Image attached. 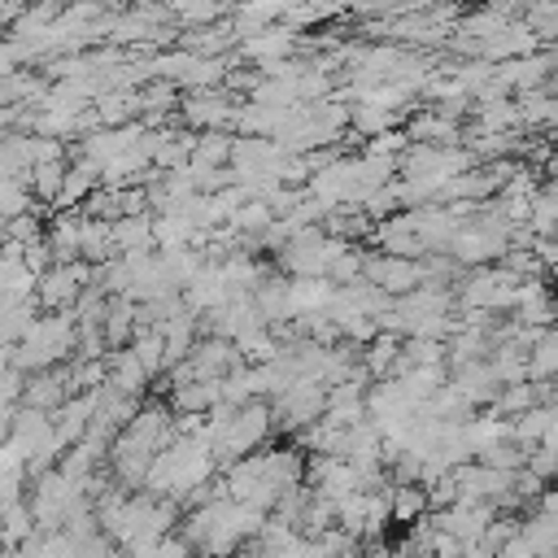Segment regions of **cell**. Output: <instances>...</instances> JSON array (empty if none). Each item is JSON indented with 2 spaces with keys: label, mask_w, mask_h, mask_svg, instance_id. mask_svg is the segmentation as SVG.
Listing matches in <instances>:
<instances>
[{
  "label": "cell",
  "mask_w": 558,
  "mask_h": 558,
  "mask_svg": "<svg viewBox=\"0 0 558 558\" xmlns=\"http://www.w3.org/2000/svg\"><path fill=\"white\" fill-rule=\"evenodd\" d=\"M87 283H96V266L87 257H78V262H52L39 275L35 296H39L44 310H74V301L83 296Z\"/></svg>",
  "instance_id": "6da1fadb"
},
{
  "label": "cell",
  "mask_w": 558,
  "mask_h": 558,
  "mask_svg": "<svg viewBox=\"0 0 558 558\" xmlns=\"http://www.w3.org/2000/svg\"><path fill=\"white\" fill-rule=\"evenodd\" d=\"M362 275H366L371 283H379L384 292L405 296V292H414V288L427 279V266H423V257H401V253H388V248L375 244V248H366Z\"/></svg>",
  "instance_id": "7a4b0ae2"
},
{
  "label": "cell",
  "mask_w": 558,
  "mask_h": 558,
  "mask_svg": "<svg viewBox=\"0 0 558 558\" xmlns=\"http://www.w3.org/2000/svg\"><path fill=\"white\" fill-rule=\"evenodd\" d=\"M235 100L218 87H205V92H187L183 105H179V122L192 126V131H209V126H227L235 122Z\"/></svg>",
  "instance_id": "3957f363"
},
{
  "label": "cell",
  "mask_w": 558,
  "mask_h": 558,
  "mask_svg": "<svg viewBox=\"0 0 558 558\" xmlns=\"http://www.w3.org/2000/svg\"><path fill=\"white\" fill-rule=\"evenodd\" d=\"M449 384H453L475 410H480V405H493L497 392H501V379H497V371H493L488 357H475V362L453 366V371H449Z\"/></svg>",
  "instance_id": "277c9868"
},
{
  "label": "cell",
  "mask_w": 558,
  "mask_h": 558,
  "mask_svg": "<svg viewBox=\"0 0 558 558\" xmlns=\"http://www.w3.org/2000/svg\"><path fill=\"white\" fill-rule=\"evenodd\" d=\"M148 379H153V371L144 366V357L131 349V344H122V349H109V384L118 388V392H126V397H148Z\"/></svg>",
  "instance_id": "5b68a950"
},
{
  "label": "cell",
  "mask_w": 558,
  "mask_h": 558,
  "mask_svg": "<svg viewBox=\"0 0 558 558\" xmlns=\"http://www.w3.org/2000/svg\"><path fill=\"white\" fill-rule=\"evenodd\" d=\"M392 484H397L392 488V523L410 527L423 514H432V493H427L423 480H392Z\"/></svg>",
  "instance_id": "8992f818"
},
{
  "label": "cell",
  "mask_w": 558,
  "mask_h": 558,
  "mask_svg": "<svg viewBox=\"0 0 558 558\" xmlns=\"http://www.w3.org/2000/svg\"><path fill=\"white\" fill-rule=\"evenodd\" d=\"M65 174H70V157L35 161V166H31V192H35V201L57 205V201H61V192H65Z\"/></svg>",
  "instance_id": "52a82bcc"
},
{
  "label": "cell",
  "mask_w": 558,
  "mask_h": 558,
  "mask_svg": "<svg viewBox=\"0 0 558 558\" xmlns=\"http://www.w3.org/2000/svg\"><path fill=\"white\" fill-rule=\"evenodd\" d=\"M166 9L183 26H209L227 13H235V0H166Z\"/></svg>",
  "instance_id": "ba28073f"
}]
</instances>
